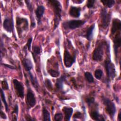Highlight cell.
Wrapping results in <instances>:
<instances>
[{
	"label": "cell",
	"mask_w": 121,
	"mask_h": 121,
	"mask_svg": "<svg viewBox=\"0 0 121 121\" xmlns=\"http://www.w3.org/2000/svg\"><path fill=\"white\" fill-rule=\"evenodd\" d=\"M48 2L52 6L54 14V29H55L58 27L60 22L61 20L62 7L60 3L58 0H50L48 1Z\"/></svg>",
	"instance_id": "obj_1"
},
{
	"label": "cell",
	"mask_w": 121,
	"mask_h": 121,
	"mask_svg": "<svg viewBox=\"0 0 121 121\" xmlns=\"http://www.w3.org/2000/svg\"><path fill=\"white\" fill-rule=\"evenodd\" d=\"M106 44V42L103 41L98 43L93 53L92 58L94 60L100 61L102 60L104 54V47Z\"/></svg>",
	"instance_id": "obj_2"
},
{
	"label": "cell",
	"mask_w": 121,
	"mask_h": 121,
	"mask_svg": "<svg viewBox=\"0 0 121 121\" xmlns=\"http://www.w3.org/2000/svg\"><path fill=\"white\" fill-rule=\"evenodd\" d=\"M104 64L106 71L107 81L109 82L110 80H113L116 76L115 67L109 59L105 60Z\"/></svg>",
	"instance_id": "obj_3"
},
{
	"label": "cell",
	"mask_w": 121,
	"mask_h": 121,
	"mask_svg": "<svg viewBox=\"0 0 121 121\" xmlns=\"http://www.w3.org/2000/svg\"><path fill=\"white\" fill-rule=\"evenodd\" d=\"M102 99L103 104L105 106V109L106 112L110 116L112 119H114L116 112V106L114 103L110 99L106 97H103Z\"/></svg>",
	"instance_id": "obj_4"
},
{
	"label": "cell",
	"mask_w": 121,
	"mask_h": 121,
	"mask_svg": "<svg viewBox=\"0 0 121 121\" xmlns=\"http://www.w3.org/2000/svg\"><path fill=\"white\" fill-rule=\"evenodd\" d=\"M16 27L18 36L27 30L28 28V21L26 18L17 17H16Z\"/></svg>",
	"instance_id": "obj_5"
},
{
	"label": "cell",
	"mask_w": 121,
	"mask_h": 121,
	"mask_svg": "<svg viewBox=\"0 0 121 121\" xmlns=\"http://www.w3.org/2000/svg\"><path fill=\"white\" fill-rule=\"evenodd\" d=\"M26 85L27 86V94L26 97V103L27 108L30 109L33 107L36 104V99L34 93L29 86V82L26 80Z\"/></svg>",
	"instance_id": "obj_6"
},
{
	"label": "cell",
	"mask_w": 121,
	"mask_h": 121,
	"mask_svg": "<svg viewBox=\"0 0 121 121\" xmlns=\"http://www.w3.org/2000/svg\"><path fill=\"white\" fill-rule=\"evenodd\" d=\"M86 22L85 20H70L63 22L62 26L66 29L73 30L81 27Z\"/></svg>",
	"instance_id": "obj_7"
},
{
	"label": "cell",
	"mask_w": 121,
	"mask_h": 121,
	"mask_svg": "<svg viewBox=\"0 0 121 121\" xmlns=\"http://www.w3.org/2000/svg\"><path fill=\"white\" fill-rule=\"evenodd\" d=\"M101 26L104 29H106L109 25L111 15L108 13L105 8H103L101 11Z\"/></svg>",
	"instance_id": "obj_8"
},
{
	"label": "cell",
	"mask_w": 121,
	"mask_h": 121,
	"mask_svg": "<svg viewBox=\"0 0 121 121\" xmlns=\"http://www.w3.org/2000/svg\"><path fill=\"white\" fill-rule=\"evenodd\" d=\"M13 83L17 96L23 99L24 97V87L23 84L17 79H13Z\"/></svg>",
	"instance_id": "obj_9"
},
{
	"label": "cell",
	"mask_w": 121,
	"mask_h": 121,
	"mask_svg": "<svg viewBox=\"0 0 121 121\" xmlns=\"http://www.w3.org/2000/svg\"><path fill=\"white\" fill-rule=\"evenodd\" d=\"M76 55H71L69 52L66 50L64 53V63L67 68H70L76 61Z\"/></svg>",
	"instance_id": "obj_10"
},
{
	"label": "cell",
	"mask_w": 121,
	"mask_h": 121,
	"mask_svg": "<svg viewBox=\"0 0 121 121\" xmlns=\"http://www.w3.org/2000/svg\"><path fill=\"white\" fill-rule=\"evenodd\" d=\"M120 31H119L117 33H116V34L115 35L113 39V42L114 43L113 44L114 51V54L116 58L117 57V54L118 52V48L121 46V36Z\"/></svg>",
	"instance_id": "obj_11"
},
{
	"label": "cell",
	"mask_w": 121,
	"mask_h": 121,
	"mask_svg": "<svg viewBox=\"0 0 121 121\" xmlns=\"http://www.w3.org/2000/svg\"><path fill=\"white\" fill-rule=\"evenodd\" d=\"M3 28L8 32L11 33L14 30V23L12 19L6 17L3 23Z\"/></svg>",
	"instance_id": "obj_12"
},
{
	"label": "cell",
	"mask_w": 121,
	"mask_h": 121,
	"mask_svg": "<svg viewBox=\"0 0 121 121\" xmlns=\"http://www.w3.org/2000/svg\"><path fill=\"white\" fill-rule=\"evenodd\" d=\"M121 28V21L118 18H114L112 20V26L111 28V34L114 35L117 32L120 31Z\"/></svg>",
	"instance_id": "obj_13"
},
{
	"label": "cell",
	"mask_w": 121,
	"mask_h": 121,
	"mask_svg": "<svg viewBox=\"0 0 121 121\" xmlns=\"http://www.w3.org/2000/svg\"><path fill=\"white\" fill-rule=\"evenodd\" d=\"M44 10L45 8L43 5L38 6L35 10V16L38 25H40L41 23V18L44 14Z\"/></svg>",
	"instance_id": "obj_14"
},
{
	"label": "cell",
	"mask_w": 121,
	"mask_h": 121,
	"mask_svg": "<svg viewBox=\"0 0 121 121\" xmlns=\"http://www.w3.org/2000/svg\"><path fill=\"white\" fill-rule=\"evenodd\" d=\"M81 8L75 6H71L69 10V14L72 17L78 18L80 17Z\"/></svg>",
	"instance_id": "obj_15"
},
{
	"label": "cell",
	"mask_w": 121,
	"mask_h": 121,
	"mask_svg": "<svg viewBox=\"0 0 121 121\" xmlns=\"http://www.w3.org/2000/svg\"><path fill=\"white\" fill-rule=\"evenodd\" d=\"M95 27V24H93L90 26H89L86 30L85 35H83L89 41H91L93 38V32Z\"/></svg>",
	"instance_id": "obj_16"
},
{
	"label": "cell",
	"mask_w": 121,
	"mask_h": 121,
	"mask_svg": "<svg viewBox=\"0 0 121 121\" xmlns=\"http://www.w3.org/2000/svg\"><path fill=\"white\" fill-rule=\"evenodd\" d=\"M62 111L65 115V120L67 121H70L71 116L73 112V108L65 106L62 108Z\"/></svg>",
	"instance_id": "obj_17"
},
{
	"label": "cell",
	"mask_w": 121,
	"mask_h": 121,
	"mask_svg": "<svg viewBox=\"0 0 121 121\" xmlns=\"http://www.w3.org/2000/svg\"><path fill=\"white\" fill-rule=\"evenodd\" d=\"M66 78V75H62L58 78L56 81L55 86L56 88L59 90H61L63 88V82L65 81Z\"/></svg>",
	"instance_id": "obj_18"
},
{
	"label": "cell",
	"mask_w": 121,
	"mask_h": 121,
	"mask_svg": "<svg viewBox=\"0 0 121 121\" xmlns=\"http://www.w3.org/2000/svg\"><path fill=\"white\" fill-rule=\"evenodd\" d=\"M22 62L25 70L28 72L30 71L33 67L31 60L28 58H24Z\"/></svg>",
	"instance_id": "obj_19"
},
{
	"label": "cell",
	"mask_w": 121,
	"mask_h": 121,
	"mask_svg": "<svg viewBox=\"0 0 121 121\" xmlns=\"http://www.w3.org/2000/svg\"><path fill=\"white\" fill-rule=\"evenodd\" d=\"M90 115L91 118L95 121H104L105 120L103 117V116L99 113L97 110H92L90 113Z\"/></svg>",
	"instance_id": "obj_20"
},
{
	"label": "cell",
	"mask_w": 121,
	"mask_h": 121,
	"mask_svg": "<svg viewBox=\"0 0 121 121\" xmlns=\"http://www.w3.org/2000/svg\"><path fill=\"white\" fill-rule=\"evenodd\" d=\"M40 53V48L38 46H34L33 48V51L32 52L33 59L35 62H36L37 58L38 55Z\"/></svg>",
	"instance_id": "obj_21"
},
{
	"label": "cell",
	"mask_w": 121,
	"mask_h": 121,
	"mask_svg": "<svg viewBox=\"0 0 121 121\" xmlns=\"http://www.w3.org/2000/svg\"><path fill=\"white\" fill-rule=\"evenodd\" d=\"M42 112H43V120L50 121H51L50 113L45 107H43Z\"/></svg>",
	"instance_id": "obj_22"
},
{
	"label": "cell",
	"mask_w": 121,
	"mask_h": 121,
	"mask_svg": "<svg viewBox=\"0 0 121 121\" xmlns=\"http://www.w3.org/2000/svg\"><path fill=\"white\" fill-rule=\"evenodd\" d=\"M28 72L29 75L30 80L32 85L35 87L36 89H37V88H38V83L36 78L33 76V75L32 74V73L30 71H29Z\"/></svg>",
	"instance_id": "obj_23"
},
{
	"label": "cell",
	"mask_w": 121,
	"mask_h": 121,
	"mask_svg": "<svg viewBox=\"0 0 121 121\" xmlns=\"http://www.w3.org/2000/svg\"><path fill=\"white\" fill-rule=\"evenodd\" d=\"M3 90L1 88V90H0V95H1V100L3 102V103L4 104L5 107V110H6V112H7L9 111V107H8V105L7 104V102L6 100V98H5V94L4 93L3 91Z\"/></svg>",
	"instance_id": "obj_24"
},
{
	"label": "cell",
	"mask_w": 121,
	"mask_h": 121,
	"mask_svg": "<svg viewBox=\"0 0 121 121\" xmlns=\"http://www.w3.org/2000/svg\"><path fill=\"white\" fill-rule=\"evenodd\" d=\"M101 2L103 3L104 5L109 8H112L115 4V1L114 0H101Z\"/></svg>",
	"instance_id": "obj_25"
},
{
	"label": "cell",
	"mask_w": 121,
	"mask_h": 121,
	"mask_svg": "<svg viewBox=\"0 0 121 121\" xmlns=\"http://www.w3.org/2000/svg\"><path fill=\"white\" fill-rule=\"evenodd\" d=\"M18 107L17 104H15L12 112V115H13V120L14 121H17V117L18 116Z\"/></svg>",
	"instance_id": "obj_26"
},
{
	"label": "cell",
	"mask_w": 121,
	"mask_h": 121,
	"mask_svg": "<svg viewBox=\"0 0 121 121\" xmlns=\"http://www.w3.org/2000/svg\"><path fill=\"white\" fill-rule=\"evenodd\" d=\"M85 77L87 82L89 83H92L94 82V78L92 74L89 72H86L85 73Z\"/></svg>",
	"instance_id": "obj_27"
},
{
	"label": "cell",
	"mask_w": 121,
	"mask_h": 121,
	"mask_svg": "<svg viewBox=\"0 0 121 121\" xmlns=\"http://www.w3.org/2000/svg\"><path fill=\"white\" fill-rule=\"evenodd\" d=\"M44 84L46 87L49 90V91H52V85L51 80L48 78L45 79L44 81Z\"/></svg>",
	"instance_id": "obj_28"
},
{
	"label": "cell",
	"mask_w": 121,
	"mask_h": 121,
	"mask_svg": "<svg viewBox=\"0 0 121 121\" xmlns=\"http://www.w3.org/2000/svg\"><path fill=\"white\" fill-rule=\"evenodd\" d=\"M103 72L101 69H97L95 71V76L97 79H100L103 76Z\"/></svg>",
	"instance_id": "obj_29"
},
{
	"label": "cell",
	"mask_w": 121,
	"mask_h": 121,
	"mask_svg": "<svg viewBox=\"0 0 121 121\" xmlns=\"http://www.w3.org/2000/svg\"><path fill=\"white\" fill-rule=\"evenodd\" d=\"M48 73L52 77H53V78H56L60 76V72L54 69H49L48 70Z\"/></svg>",
	"instance_id": "obj_30"
},
{
	"label": "cell",
	"mask_w": 121,
	"mask_h": 121,
	"mask_svg": "<svg viewBox=\"0 0 121 121\" xmlns=\"http://www.w3.org/2000/svg\"><path fill=\"white\" fill-rule=\"evenodd\" d=\"M1 88L3 90H7L9 89L8 82L6 79L1 81Z\"/></svg>",
	"instance_id": "obj_31"
},
{
	"label": "cell",
	"mask_w": 121,
	"mask_h": 121,
	"mask_svg": "<svg viewBox=\"0 0 121 121\" xmlns=\"http://www.w3.org/2000/svg\"><path fill=\"white\" fill-rule=\"evenodd\" d=\"M86 102L88 106H90L95 103V98L93 97H88L86 99Z\"/></svg>",
	"instance_id": "obj_32"
},
{
	"label": "cell",
	"mask_w": 121,
	"mask_h": 121,
	"mask_svg": "<svg viewBox=\"0 0 121 121\" xmlns=\"http://www.w3.org/2000/svg\"><path fill=\"white\" fill-rule=\"evenodd\" d=\"M63 119V115L61 113H56L54 115V120L56 121H60Z\"/></svg>",
	"instance_id": "obj_33"
},
{
	"label": "cell",
	"mask_w": 121,
	"mask_h": 121,
	"mask_svg": "<svg viewBox=\"0 0 121 121\" xmlns=\"http://www.w3.org/2000/svg\"><path fill=\"white\" fill-rule=\"evenodd\" d=\"M95 0H88L86 2V7L88 9H91L94 7V4L95 2Z\"/></svg>",
	"instance_id": "obj_34"
},
{
	"label": "cell",
	"mask_w": 121,
	"mask_h": 121,
	"mask_svg": "<svg viewBox=\"0 0 121 121\" xmlns=\"http://www.w3.org/2000/svg\"><path fill=\"white\" fill-rule=\"evenodd\" d=\"M32 37H30L28 40H27V43L26 45V47L28 49V50L29 51H30V50H31V43H32Z\"/></svg>",
	"instance_id": "obj_35"
},
{
	"label": "cell",
	"mask_w": 121,
	"mask_h": 121,
	"mask_svg": "<svg viewBox=\"0 0 121 121\" xmlns=\"http://www.w3.org/2000/svg\"><path fill=\"white\" fill-rule=\"evenodd\" d=\"M82 115L81 112H77L73 116V120H76L77 119H80L82 118Z\"/></svg>",
	"instance_id": "obj_36"
},
{
	"label": "cell",
	"mask_w": 121,
	"mask_h": 121,
	"mask_svg": "<svg viewBox=\"0 0 121 121\" xmlns=\"http://www.w3.org/2000/svg\"><path fill=\"white\" fill-rule=\"evenodd\" d=\"M25 2L26 3V5L27 6V7L28 8V9H29V10L30 11V12H32L33 11V8H32V5L30 1L29 0H25Z\"/></svg>",
	"instance_id": "obj_37"
},
{
	"label": "cell",
	"mask_w": 121,
	"mask_h": 121,
	"mask_svg": "<svg viewBox=\"0 0 121 121\" xmlns=\"http://www.w3.org/2000/svg\"><path fill=\"white\" fill-rule=\"evenodd\" d=\"M25 119L26 121H36V119L35 118H32L29 115H26Z\"/></svg>",
	"instance_id": "obj_38"
},
{
	"label": "cell",
	"mask_w": 121,
	"mask_h": 121,
	"mask_svg": "<svg viewBox=\"0 0 121 121\" xmlns=\"http://www.w3.org/2000/svg\"><path fill=\"white\" fill-rule=\"evenodd\" d=\"M0 117L1 119H7V118L6 114L2 112L1 109L0 111Z\"/></svg>",
	"instance_id": "obj_39"
},
{
	"label": "cell",
	"mask_w": 121,
	"mask_h": 121,
	"mask_svg": "<svg viewBox=\"0 0 121 121\" xmlns=\"http://www.w3.org/2000/svg\"><path fill=\"white\" fill-rule=\"evenodd\" d=\"M3 66H4L5 67H6L8 68H9L10 69H15V67L12 66H11V65H8V64H2Z\"/></svg>",
	"instance_id": "obj_40"
},
{
	"label": "cell",
	"mask_w": 121,
	"mask_h": 121,
	"mask_svg": "<svg viewBox=\"0 0 121 121\" xmlns=\"http://www.w3.org/2000/svg\"><path fill=\"white\" fill-rule=\"evenodd\" d=\"M74 2H75V3H78V4H80V3H82V2H83V1H84V0H75V1H74V0H73Z\"/></svg>",
	"instance_id": "obj_41"
},
{
	"label": "cell",
	"mask_w": 121,
	"mask_h": 121,
	"mask_svg": "<svg viewBox=\"0 0 121 121\" xmlns=\"http://www.w3.org/2000/svg\"><path fill=\"white\" fill-rule=\"evenodd\" d=\"M118 120L119 121H121V111L119 112V114H118Z\"/></svg>",
	"instance_id": "obj_42"
}]
</instances>
